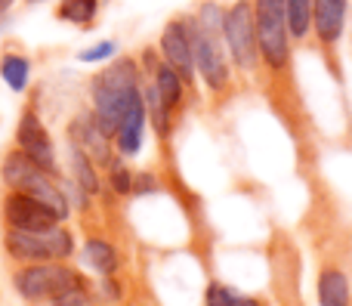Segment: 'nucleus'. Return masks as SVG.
Returning a JSON list of instances; mask_svg holds the SVG:
<instances>
[{"label":"nucleus","mask_w":352,"mask_h":306,"mask_svg":"<svg viewBox=\"0 0 352 306\" xmlns=\"http://www.w3.org/2000/svg\"><path fill=\"white\" fill-rule=\"evenodd\" d=\"M223 41L232 53V62L244 72L256 68V22H254V6L248 0H238L223 12Z\"/></svg>","instance_id":"obj_7"},{"label":"nucleus","mask_w":352,"mask_h":306,"mask_svg":"<svg viewBox=\"0 0 352 306\" xmlns=\"http://www.w3.org/2000/svg\"><path fill=\"white\" fill-rule=\"evenodd\" d=\"M99 12V0H62L59 19L72 25H90Z\"/></svg>","instance_id":"obj_20"},{"label":"nucleus","mask_w":352,"mask_h":306,"mask_svg":"<svg viewBox=\"0 0 352 306\" xmlns=\"http://www.w3.org/2000/svg\"><path fill=\"white\" fill-rule=\"evenodd\" d=\"M93 118L102 127V133L115 136L118 127H121V118L127 111L130 99L140 93V74H136L133 59H118L111 62L105 72H99L93 78Z\"/></svg>","instance_id":"obj_1"},{"label":"nucleus","mask_w":352,"mask_h":306,"mask_svg":"<svg viewBox=\"0 0 352 306\" xmlns=\"http://www.w3.org/2000/svg\"><path fill=\"white\" fill-rule=\"evenodd\" d=\"M3 183L10 186L12 192H22V195H31V198H37V201H43L59 220L68 217V198L62 195V189L50 179L47 171H41V167H37L28 155L19 152V149L6 155V161H3Z\"/></svg>","instance_id":"obj_3"},{"label":"nucleus","mask_w":352,"mask_h":306,"mask_svg":"<svg viewBox=\"0 0 352 306\" xmlns=\"http://www.w3.org/2000/svg\"><path fill=\"white\" fill-rule=\"evenodd\" d=\"M12 285L25 300H56L68 288L84 285V278L65 263H31L16 272Z\"/></svg>","instance_id":"obj_6"},{"label":"nucleus","mask_w":352,"mask_h":306,"mask_svg":"<svg viewBox=\"0 0 352 306\" xmlns=\"http://www.w3.org/2000/svg\"><path fill=\"white\" fill-rule=\"evenodd\" d=\"M28 74H31V62L25 56H3L0 62V78L10 84V90L22 93L28 87Z\"/></svg>","instance_id":"obj_19"},{"label":"nucleus","mask_w":352,"mask_h":306,"mask_svg":"<svg viewBox=\"0 0 352 306\" xmlns=\"http://www.w3.org/2000/svg\"><path fill=\"white\" fill-rule=\"evenodd\" d=\"M3 220L10 223V229H19V232H47V229L59 226V217H56L47 204L31 195H22V192L6 195Z\"/></svg>","instance_id":"obj_8"},{"label":"nucleus","mask_w":352,"mask_h":306,"mask_svg":"<svg viewBox=\"0 0 352 306\" xmlns=\"http://www.w3.org/2000/svg\"><path fill=\"white\" fill-rule=\"evenodd\" d=\"M16 140H19V152L28 155L41 171H47L50 177L56 173V152H53V140H50L47 127L41 124V118L34 111H22L16 127Z\"/></svg>","instance_id":"obj_9"},{"label":"nucleus","mask_w":352,"mask_h":306,"mask_svg":"<svg viewBox=\"0 0 352 306\" xmlns=\"http://www.w3.org/2000/svg\"><path fill=\"white\" fill-rule=\"evenodd\" d=\"M84 260L87 266H90L93 272H99V276H115L118 272V251L109 245L105 239H90L84 245Z\"/></svg>","instance_id":"obj_15"},{"label":"nucleus","mask_w":352,"mask_h":306,"mask_svg":"<svg viewBox=\"0 0 352 306\" xmlns=\"http://www.w3.org/2000/svg\"><path fill=\"white\" fill-rule=\"evenodd\" d=\"M68 136H72V146L80 149L93 164H111V149H109V136L102 133V127L96 124L93 115H80L72 121L68 127Z\"/></svg>","instance_id":"obj_11"},{"label":"nucleus","mask_w":352,"mask_h":306,"mask_svg":"<svg viewBox=\"0 0 352 306\" xmlns=\"http://www.w3.org/2000/svg\"><path fill=\"white\" fill-rule=\"evenodd\" d=\"M53 306H96V300H93V294L87 291V285H74L65 294L56 297Z\"/></svg>","instance_id":"obj_22"},{"label":"nucleus","mask_w":352,"mask_h":306,"mask_svg":"<svg viewBox=\"0 0 352 306\" xmlns=\"http://www.w3.org/2000/svg\"><path fill=\"white\" fill-rule=\"evenodd\" d=\"M109 56H115V43H111V41H102V43H96V47L84 50L78 59H80V62H102V59H109Z\"/></svg>","instance_id":"obj_24"},{"label":"nucleus","mask_w":352,"mask_h":306,"mask_svg":"<svg viewBox=\"0 0 352 306\" xmlns=\"http://www.w3.org/2000/svg\"><path fill=\"white\" fill-rule=\"evenodd\" d=\"M161 53L164 62L182 78V84L195 78V59H192V41H188V25L186 19H173L161 31Z\"/></svg>","instance_id":"obj_10"},{"label":"nucleus","mask_w":352,"mask_h":306,"mask_svg":"<svg viewBox=\"0 0 352 306\" xmlns=\"http://www.w3.org/2000/svg\"><path fill=\"white\" fill-rule=\"evenodd\" d=\"M204 306H238V294L232 288H226V285L213 282V285H207Z\"/></svg>","instance_id":"obj_21"},{"label":"nucleus","mask_w":352,"mask_h":306,"mask_svg":"<svg viewBox=\"0 0 352 306\" xmlns=\"http://www.w3.org/2000/svg\"><path fill=\"white\" fill-rule=\"evenodd\" d=\"M285 16H287L291 41L306 37L312 28V0H285Z\"/></svg>","instance_id":"obj_17"},{"label":"nucleus","mask_w":352,"mask_h":306,"mask_svg":"<svg viewBox=\"0 0 352 306\" xmlns=\"http://www.w3.org/2000/svg\"><path fill=\"white\" fill-rule=\"evenodd\" d=\"M343 22H346V0H312V28L322 43H334L343 34Z\"/></svg>","instance_id":"obj_13"},{"label":"nucleus","mask_w":352,"mask_h":306,"mask_svg":"<svg viewBox=\"0 0 352 306\" xmlns=\"http://www.w3.org/2000/svg\"><path fill=\"white\" fill-rule=\"evenodd\" d=\"M155 90H158V99L164 102L167 111H173L176 105L182 102V78L167 62H161V65L155 68Z\"/></svg>","instance_id":"obj_16"},{"label":"nucleus","mask_w":352,"mask_h":306,"mask_svg":"<svg viewBox=\"0 0 352 306\" xmlns=\"http://www.w3.org/2000/svg\"><path fill=\"white\" fill-rule=\"evenodd\" d=\"M318 306H349V282L340 270H324L318 278Z\"/></svg>","instance_id":"obj_14"},{"label":"nucleus","mask_w":352,"mask_h":306,"mask_svg":"<svg viewBox=\"0 0 352 306\" xmlns=\"http://www.w3.org/2000/svg\"><path fill=\"white\" fill-rule=\"evenodd\" d=\"M192 41L195 72L210 90H223L229 84V62L223 53V12L217 3H204L198 19H186Z\"/></svg>","instance_id":"obj_2"},{"label":"nucleus","mask_w":352,"mask_h":306,"mask_svg":"<svg viewBox=\"0 0 352 306\" xmlns=\"http://www.w3.org/2000/svg\"><path fill=\"white\" fill-rule=\"evenodd\" d=\"M68 155H72L74 183H78L80 189L87 192V195H96V192H99V177H96V167H93V161L87 158L80 149H74V146H68Z\"/></svg>","instance_id":"obj_18"},{"label":"nucleus","mask_w":352,"mask_h":306,"mask_svg":"<svg viewBox=\"0 0 352 306\" xmlns=\"http://www.w3.org/2000/svg\"><path fill=\"white\" fill-rule=\"evenodd\" d=\"M256 47L272 72H281L291 59V31H287L285 0H256Z\"/></svg>","instance_id":"obj_4"},{"label":"nucleus","mask_w":352,"mask_h":306,"mask_svg":"<svg viewBox=\"0 0 352 306\" xmlns=\"http://www.w3.org/2000/svg\"><path fill=\"white\" fill-rule=\"evenodd\" d=\"M142 130H146V99H142V93H136V96L130 99L127 111H124V118H121V127H118V133H115L118 149H121L124 155H136L142 146Z\"/></svg>","instance_id":"obj_12"},{"label":"nucleus","mask_w":352,"mask_h":306,"mask_svg":"<svg viewBox=\"0 0 352 306\" xmlns=\"http://www.w3.org/2000/svg\"><path fill=\"white\" fill-rule=\"evenodd\" d=\"M3 245L12 260H28V263H59V260L72 257L74 251L72 232L62 226H53L47 232H19V229H10Z\"/></svg>","instance_id":"obj_5"},{"label":"nucleus","mask_w":352,"mask_h":306,"mask_svg":"<svg viewBox=\"0 0 352 306\" xmlns=\"http://www.w3.org/2000/svg\"><path fill=\"white\" fill-rule=\"evenodd\" d=\"M111 189H115L118 195H130V192H133V173L124 164H118V161H111Z\"/></svg>","instance_id":"obj_23"}]
</instances>
